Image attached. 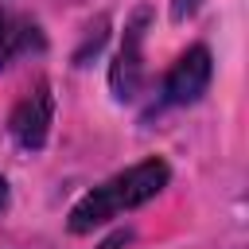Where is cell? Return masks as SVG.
Wrapping results in <instances>:
<instances>
[{"label":"cell","instance_id":"1","mask_svg":"<svg viewBox=\"0 0 249 249\" xmlns=\"http://www.w3.org/2000/svg\"><path fill=\"white\" fill-rule=\"evenodd\" d=\"M167 183H171V163L163 156H148V160H140V163L109 175L93 191H86L74 202V210L66 218V230L70 233H93L97 226H105V222H113V218H121V214L152 202Z\"/></svg>","mask_w":249,"mask_h":249},{"label":"cell","instance_id":"2","mask_svg":"<svg viewBox=\"0 0 249 249\" xmlns=\"http://www.w3.org/2000/svg\"><path fill=\"white\" fill-rule=\"evenodd\" d=\"M144 31H148V8H140L124 23L121 51H117V58L109 66V86H113L117 101H136L144 82H148V70H144Z\"/></svg>","mask_w":249,"mask_h":249},{"label":"cell","instance_id":"3","mask_svg":"<svg viewBox=\"0 0 249 249\" xmlns=\"http://www.w3.org/2000/svg\"><path fill=\"white\" fill-rule=\"evenodd\" d=\"M210 78H214V54H210V47H202V43L187 47L171 62V70L163 74L160 105H195L210 89Z\"/></svg>","mask_w":249,"mask_h":249},{"label":"cell","instance_id":"4","mask_svg":"<svg viewBox=\"0 0 249 249\" xmlns=\"http://www.w3.org/2000/svg\"><path fill=\"white\" fill-rule=\"evenodd\" d=\"M51 124H54V97H51V86L39 82L35 89H27L16 101V109L8 117V132L23 152H39L51 136Z\"/></svg>","mask_w":249,"mask_h":249},{"label":"cell","instance_id":"5","mask_svg":"<svg viewBox=\"0 0 249 249\" xmlns=\"http://www.w3.org/2000/svg\"><path fill=\"white\" fill-rule=\"evenodd\" d=\"M47 47L43 39V27L23 16V12H12V8H0V70L23 54H39Z\"/></svg>","mask_w":249,"mask_h":249},{"label":"cell","instance_id":"6","mask_svg":"<svg viewBox=\"0 0 249 249\" xmlns=\"http://www.w3.org/2000/svg\"><path fill=\"white\" fill-rule=\"evenodd\" d=\"M198 8H202V0H171V19L183 23V19H191Z\"/></svg>","mask_w":249,"mask_h":249},{"label":"cell","instance_id":"7","mask_svg":"<svg viewBox=\"0 0 249 249\" xmlns=\"http://www.w3.org/2000/svg\"><path fill=\"white\" fill-rule=\"evenodd\" d=\"M128 237H132V230H117V233H113V237H105L97 249H124V245H128Z\"/></svg>","mask_w":249,"mask_h":249},{"label":"cell","instance_id":"8","mask_svg":"<svg viewBox=\"0 0 249 249\" xmlns=\"http://www.w3.org/2000/svg\"><path fill=\"white\" fill-rule=\"evenodd\" d=\"M4 206H8V183L0 179V214H4Z\"/></svg>","mask_w":249,"mask_h":249}]
</instances>
